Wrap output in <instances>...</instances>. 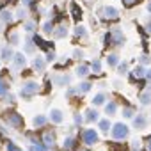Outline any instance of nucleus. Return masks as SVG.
Returning <instances> with one entry per match:
<instances>
[{
    "label": "nucleus",
    "mask_w": 151,
    "mask_h": 151,
    "mask_svg": "<svg viewBox=\"0 0 151 151\" xmlns=\"http://www.w3.org/2000/svg\"><path fill=\"white\" fill-rule=\"evenodd\" d=\"M149 124V119L146 114H135L133 116V128L135 130H144Z\"/></svg>",
    "instance_id": "obj_15"
},
{
    "label": "nucleus",
    "mask_w": 151,
    "mask_h": 151,
    "mask_svg": "<svg viewBox=\"0 0 151 151\" xmlns=\"http://www.w3.org/2000/svg\"><path fill=\"white\" fill-rule=\"evenodd\" d=\"M53 29H55L53 20H46V22H43V23H41V30H43V34H45V36H52V34H53Z\"/></svg>",
    "instance_id": "obj_27"
},
{
    "label": "nucleus",
    "mask_w": 151,
    "mask_h": 151,
    "mask_svg": "<svg viewBox=\"0 0 151 151\" xmlns=\"http://www.w3.org/2000/svg\"><path fill=\"white\" fill-rule=\"evenodd\" d=\"M45 59H46V62H55V59H57V53H55V52L50 48V50L46 52V57H45Z\"/></svg>",
    "instance_id": "obj_40"
},
{
    "label": "nucleus",
    "mask_w": 151,
    "mask_h": 151,
    "mask_svg": "<svg viewBox=\"0 0 151 151\" xmlns=\"http://www.w3.org/2000/svg\"><path fill=\"white\" fill-rule=\"evenodd\" d=\"M75 123H77V124H82V123H84V116H82V114H75Z\"/></svg>",
    "instance_id": "obj_46"
},
{
    "label": "nucleus",
    "mask_w": 151,
    "mask_h": 151,
    "mask_svg": "<svg viewBox=\"0 0 151 151\" xmlns=\"http://www.w3.org/2000/svg\"><path fill=\"white\" fill-rule=\"evenodd\" d=\"M48 123H50L48 117L43 116V114H37V116H34V119H32V124H34L36 128H43V126H46Z\"/></svg>",
    "instance_id": "obj_28"
},
{
    "label": "nucleus",
    "mask_w": 151,
    "mask_h": 151,
    "mask_svg": "<svg viewBox=\"0 0 151 151\" xmlns=\"http://www.w3.org/2000/svg\"><path fill=\"white\" fill-rule=\"evenodd\" d=\"M98 119H100V112L96 107H87L84 110V121L86 123H98Z\"/></svg>",
    "instance_id": "obj_12"
},
{
    "label": "nucleus",
    "mask_w": 151,
    "mask_h": 151,
    "mask_svg": "<svg viewBox=\"0 0 151 151\" xmlns=\"http://www.w3.org/2000/svg\"><path fill=\"white\" fill-rule=\"evenodd\" d=\"M37 29H39V23H37L34 18H27V20L23 22V30H25L27 36H34V34L37 32Z\"/></svg>",
    "instance_id": "obj_13"
},
{
    "label": "nucleus",
    "mask_w": 151,
    "mask_h": 151,
    "mask_svg": "<svg viewBox=\"0 0 151 151\" xmlns=\"http://www.w3.org/2000/svg\"><path fill=\"white\" fill-rule=\"evenodd\" d=\"M147 149H149V151H151V137H149V139H147Z\"/></svg>",
    "instance_id": "obj_51"
},
{
    "label": "nucleus",
    "mask_w": 151,
    "mask_h": 151,
    "mask_svg": "<svg viewBox=\"0 0 151 151\" xmlns=\"http://www.w3.org/2000/svg\"><path fill=\"white\" fill-rule=\"evenodd\" d=\"M41 91V84L36 82V80H25L22 89H20V96L25 98V100H32L36 94H39Z\"/></svg>",
    "instance_id": "obj_3"
},
{
    "label": "nucleus",
    "mask_w": 151,
    "mask_h": 151,
    "mask_svg": "<svg viewBox=\"0 0 151 151\" xmlns=\"http://www.w3.org/2000/svg\"><path fill=\"white\" fill-rule=\"evenodd\" d=\"M96 16H98L101 22L110 23V22H117V20L121 18V11H119L116 6L107 4V6H101V7L96 9Z\"/></svg>",
    "instance_id": "obj_1"
},
{
    "label": "nucleus",
    "mask_w": 151,
    "mask_h": 151,
    "mask_svg": "<svg viewBox=\"0 0 151 151\" xmlns=\"http://www.w3.org/2000/svg\"><path fill=\"white\" fill-rule=\"evenodd\" d=\"M71 82V77H68V75H55L53 77V84L57 86H68Z\"/></svg>",
    "instance_id": "obj_32"
},
{
    "label": "nucleus",
    "mask_w": 151,
    "mask_h": 151,
    "mask_svg": "<svg viewBox=\"0 0 151 151\" xmlns=\"http://www.w3.org/2000/svg\"><path fill=\"white\" fill-rule=\"evenodd\" d=\"M89 73H91V66H89V62H80L77 68H75V75H77L78 78H86Z\"/></svg>",
    "instance_id": "obj_18"
},
{
    "label": "nucleus",
    "mask_w": 151,
    "mask_h": 151,
    "mask_svg": "<svg viewBox=\"0 0 151 151\" xmlns=\"http://www.w3.org/2000/svg\"><path fill=\"white\" fill-rule=\"evenodd\" d=\"M27 18H30V9L25 6H20L18 9H14V20L18 22H25Z\"/></svg>",
    "instance_id": "obj_19"
},
{
    "label": "nucleus",
    "mask_w": 151,
    "mask_h": 151,
    "mask_svg": "<svg viewBox=\"0 0 151 151\" xmlns=\"http://www.w3.org/2000/svg\"><path fill=\"white\" fill-rule=\"evenodd\" d=\"M146 13L151 14V0H147V2H146Z\"/></svg>",
    "instance_id": "obj_49"
},
{
    "label": "nucleus",
    "mask_w": 151,
    "mask_h": 151,
    "mask_svg": "<svg viewBox=\"0 0 151 151\" xmlns=\"http://www.w3.org/2000/svg\"><path fill=\"white\" fill-rule=\"evenodd\" d=\"M68 34H69V27H68V23H59V25H55L52 36H53V39H66Z\"/></svg>",
    "instance_id": "obj_11"
},
{
    "label": "nucleus",
    "mask_w": 151,
    "mask_h": 151,
    "mask_svg": "<svg viewBox=\"0 0 151 151\" xmlns=\"http://www.w3.org/2000/svg\"><path fill=\"white\" fill-rule=\"evenodd\" d=\"M107 101H109V96H107V93L100 91V93H96V94L93 96V100H91V105L98 109V107H103Z\"/></svg>",
    "instance_id": "obj_17"
},
{
    "label": "nucleus",
    "mask_w": 151,
    "mask_h": 151,
    "mask_svg": "<svg viewBox=\"0 0 151 151\" xmlns=\"http://www.w3.org/2000/svg\"><path fill=\"white\" fill-rule=\"evenodd\" d=\"M89 66H91V73H94V75H101L103 64H101V60H100V59H94L93 62H89Z\"/></svg>",
    "instance_id": "obj_33"
},
{
    "label": "nucleus",
    "mask_w": 151,
    "mask_h": 151,
    "mask_svg": "<svg viewBox=\"0 0 151 151\" xmlns=\"http://www.w3.org/2000/svg\"><path fill=\"white\" fill-rule=\"evenodd\" d=\"M144 75H146V66L139 64V66H135V68L130 71V78H132V80H142Z\"/></svg>",
    "instance_id": "obj_20"
},
{
    "label": "nucleus",
    "mask_w": 151,
    "mask_h": 151,
    "mask_svg": "<svg viewBox=\"0 0 151 151\" xmlns=\"http://www.w3.org/2000/svg\"><path fill=\"white\" fill-rule=\"evenodd\" d=\"M135 114H137V112H135V107H132V105H124V107H123V117L133 119Z\"/></svg>",
    "instance_id": "obj_34"
},
{
    "label": "nucleus",
    "mask_w": 151,
    "mask_h": 151,
    "mask_svg": "<svg viewBox=\"0 0 151 151\" xmlns=\"http://www.w3.org/2000/svg\"><path fill=\"white\" fill-rule=\"evenodd\" d=\"M144 80H147L151 84V68H146V75H144Z\"/></svg>",
    "instance_id": "obj_47"
},
{
    "label": "nucleus",
    "mask_w": 151,
    "mask_h": 151,
    "mask_svg": "<svg viewBox=\"0 0 151 151\" xmlns=\"http://www.w3.org/2000/svg\"><path fill=\"white\" fill-rule=\"evenodd\" d=\"M27 64H29V59H27V55H25L23 52H16L14 57L11 59V68H13L14 71H22V69H25Z\"/></svg>",
    "instance_id": "obj_6"
},
{
    "label": "nucleus",
    "mask_w": 151,
    "mask_h": 151,
    "mask_svg": "<svg viewBox=\"0 0 151 151\" xmlns=\"http://www.w3.org/2000/svg\"><path fill=\"white\" fill-rule=\"evenodd\" d=\"M91 89H93V84H91V82H86V80H84V82H80V84L77 86L78 96H84V94H87V93H89Z\"/></svg>",
    "instance_id": "obj_30"
},
{
    "label": "nucleus",
    "mask_w": 151,
    "mask_h": 151,
    "mask_svg": "<svg viewBox=\"0 0 151 151\" xmlns=\"http://www.w3.org/2000/svg\"><path fill=\"white\" fill-rule=\"evenodd\" d=\"M14 22V11L11 7H0V23H4L6 27Z\"/></svg>",
    "instance_id": "obj_8"
},
{
    "label": "nucleus",
    "mask_w": 151,
    "mask_h": 151,
    "mask_svg": "<svg viewBox=\"0 0 151 151\" xmlns=\"http://www.w3.org/2000/svg\"><path fill=\"white\" fill-rule=\"evenodd\" d=\"M73 37H75V39H78V41H86V39L89 37V30H87V27L82 25V23H77V25H75V29H73Z\"/></svg>",
    "instance_id": "obj_10"
},
{
    "label": "nucleus",
    "mask_w": 151,
    "mask_h": 151,
    "mask_svg": "<svg viewBox=\"0 0 151 151\" xmlns=\"http://www.w3.org/2000/svg\"><path fill=\"white\" fill-rule=\"evenodd\" d=\"M144 30H146V32L151 36V20H147V22H146V25H144Z\"/></svg>",
    "instance_id": "obj_48"
},
{
    "label": "nucleus",
    "mask_w": 151,
    "mask_h": 151,
    "mask_svg": "<svg viewBox=\"0 0 151 151\" xmlns=\"http://www.w3.org/2000/svg\"><path fill=\"white\" fill-rule=\"evenodd\" d=\"M110 135H112L114 140H124V139H128V135H130V128H128V124L123 123V121L114 123L112 128H110Z\"/></svg>",
    "instance_id": "obj_4"
},
{
    "label": "nucleus",
    "mask_w": 151,
    "mask_h": 151,
    "mask_svg": "<svg viewBox=\"0 0 151 151\" xmlns=\"http://www.w3.org/2000/svg\"><path fill=\"white\" fill-rule=\"evenodd\" d=\"M14 100H16V96H14V94H9V93H7V101L14 103Z\"/></svg>",
    "instance_id": "obj_50"
},
{
    "label": "nucleus",
    "mask_w": 151,
    "mask_h": 151,
    "mask_svg": "<svg viewBox=\"0 0 151 151\" xmlns=\"http://www.w3.org/2000/svg\"><path fill=\"white\" fill-rule=\"evenodd\" d=\"M64 147L66 149H75V147H77V140H75V137H66L64 139Z\"/></svg>",
    "instance_id": "obj_38"
},
{
    "label": "nucleus",
    "mask_w": 151,
    "mask_h": 151,
    "mask_svg": "<svg viewBox=\"0 0 151 151\" xmlns=\"http://www.w3.org/2000/svg\"><path fill=\"white\" fill-rule=\"evenodd\" d=\"M14 53H16L14 46H11V45H2V46H0V60H2V62H11Z\"/></svg>",
    "instance_id": "obj_9"
},
{
    "label": "nucleus",
    "mask_w": 151,
    "mask_h": 151,
    "mask_svg": "<svg viewBox=\"0 0 151 151\" xmlns=\"http://www.w3.org/2000/svg\"><path fill=\"white\" fill-rule=\"evenodd\" d=\"M112 128V123H110V117H103V119H98V130L101 133H109Z\"/></svg>",
    "instance_id": "obj_25"
},
{
    "label": "nucleus",
    "mask_w": 151,
    "mask_h": 151,
    "mask_svg": "<svg viewBox=\"0 0 151 151\" xmlns=\"http://www.w3.org/2000/svg\"><path fill=\"white\" fill-rule=\"evenodd\" d=\"M69 14H71L73 18H77V20H78V18L84 14V11H82V7H80L77 2H71V4H69Z\"/></svg>",
    "instance_id": "obj_29"
},
{
    "label": "nucleus",
    "mask_w": 151,
    "mask_h": 151,
    "mask_svg": "<svg viewBox=\"0 0 151 151\" xmlns=\"http://www.w3.org/2000/svg\"><path fill=\"white\" fill-rule=\"evenodd\" d=\"M7 41H9L11 46H18L20 41H22L20 32H18V30H9V32H7Z\"/></svg>",
    "instance_id": "obj_24"
},
{
    "label": "nucleus",
    "mask_w": 151,
    "mask_h": 151,
    "mask_svg": "<svg viewBox=\"0 0 151 151\" xmlns=\"http://www.w3.org/2000/svg\"><path fill=\"white\" fill-rule=\"evenodd\" d=\"M139 101H140V105H144V107L151 105V91H149V89H147V91H142V93L139 94Z\"/></svg>",
    "instance_id": "obj_31"
},
{
    "label": "nucleus",
    "mask_w": 151,
    "mask_h": 151,
    "mask_svg": "<svg viewBox=\"0 0 151 151\" xmlns=\"http://www.w3.org/2000/svg\"><path fill=\"white\" fill-rule=\"evenodd\" d=\"M36 48H37V45H36L34 37H32V36H27V39H25V43H23V53H25V55L34 53Z\"/></svg>",
    "instance_id": "obj_21"
},
{
    "label": "nucleus",
    "mask_w": 151,
    "mask_h": 151,
    "mask_svg": "<svg viewBox=\"0 0 151 151\" xmlns=\"http://www.w3.org/2000/svg\"><path fill=\"white\" fill-rule=\"evenodd\" d=\"M7 93H9V84L4 78H0V98L7 96Z\"/></svg>",
    "instance_id": "obj_36"
},
{
    "label": "nucleus",
    "mask_w": 151,
    "mask_h": 151,
    "mask_svg": "<svg viewBox=\"0 0 151 151\" xmlns=\"http://www.w3.org/2000/svg\"><path fill=\"white\" fill-rule=\"evenodd\" d=\"M103 107H105V116H109V117H112V116H116V114L119 112V105H117V101H114V100L107 101Z\"/></svg>",
    "instance_id": "obj_23"
},
{
    "label": "nucleus",
    "mask_w": 151,
    "mask_h": 151,
    "mask_svg": "<svg viewBox=\"0 0 151 151\" xmlns=\"http://www.w3.org/2000/svg\"><path fill=\"white\" fill-rule=\"evenodd\" d=\"M36 4V0H22V6H25V7H32Z\"/></svg>",
    "instance_id": "obj_45"
},
{
    "label": "nucleus",
    "mask_w": 151,
    "mask_h": 151,
    "mask_svg": "<svg viewBox=\"0 0 151 151\" xmlns=\"http://www.w3.org/2000/svg\"><path fill=\"white\" fill-rule=\"evenodd\" d=\"M80 139H82V142H84L87 147H91V146L98 144L100 135H98V132H96L94 128H84V130L80 132Z\"/></svg>",
    "instance_id": "obj_5"
},
{
    "label": "nucleus",
    "mask_w": 151,
    "mask_h": 151,
    "mask_svg": "<svg viewBox=\"0 0 151 151\" xmlns=\"http://www.w3.org/2000/svg\"><path fill=\"white\" fill-rule=\"evenodd\" d=\"M48 121L52 124H62L64 123V112L60 109H52L48 114Z\"/></svg>",
    "instance_id": "obj_14"
},
{
    "label": "nucleus",
    "mask_w": 151,
    "mask_h": 151,
    "mask_svg": "<svg viewBox=\"0 0 151 151\" xmlns=\"http://www.w3.org/2000/svg\"><path fill=\"white\" fill-rule=\"evenodd\" d=\"M29 151H48V146H45L43 142L41 144L39 142H34V144L29 146Z\"/></svg>",
    "instance_id": "obj_37"
},
{
    "label": "nucleus",
    "mask_w": 151,
    "mask_h": 151,
    "mask_svg": "<svg viewBox=\"0 0 151 151\" xmlns=\"http://www.w3.org/2000/svg\"><path fill=\"white\" fill-rule=\"evenodd\" d=\"M75 96H78L77 87H68V91H66V98H68V100H71V98H75Z\"/></svg>",
    "instance_id": "obj_39"
},
{
    "label": "nucleus",
    "mask_w": 151,
    "mask_h": 151,
    "mask_svg": "<svg viewBox=\"0 0 151 151\" xmlns=\"http://www.w3.org/2000/svg\"><path fill=\"white\" fill-rule=\"evenodd\" d=\"M46 59L43 57V55H36L34 59H32V68H34V71L36 73H43L45 69H46Z\"/></svg>",
    "instance_id": "obj_16"
},
{
    "label": "nucleus",
    "mask_w": 151,
    "mask_h": 151,
    "mask_svg": "<svg viewBox=\"0 0 151 151\" xmlns=\"http://www.w3.org/2000/svg\"><path fill=\"white\" fill-rule=\"evenodd\" d=\"M6 123L11 128H22L23 126V117L18 112H9V114H6Z\"/></svg>",
    "instance_id": "obj_7"
},
{
    "label": "nucleus",
    "mask_w": 151,
    "mask_h": 151,
    "mask_svg": "<svg viewBox=\"0 0 151 151\" xmlns=\"http://www.w3.org/2000/svg\"><path fill=\"white\" fill-rule=\"evenodd\" d=\"M139 60H140V64H142V66H147V64L151 62V55H147V53H142V55L139 57Z\"/></svg>",
    "instance_id": "obj_41"
},
{
    "label": "nucleus",
    "mask_w": 151,
    "mask_h": 151,
    "mask_svg": "<svg viewBox=\"0 0 151 151\" xmlns=\"http://www.w3.org/2000/svg\"><path fill=\"white\" fill-rule=\"evenodd\" d=\"M4 27H6L4 23H0V32H2V29H4Z\"/></svg>",
    "instance_id": "obj_52"
},
{
    "label": "nucleus",
    "mask_w": 151,
    "mask_h": 151,
    "mask_svg": "<svg viewBox=\"0 0 151 151\" xmlns=\"http://www.w3.org/2000/svg\"><path fill=\"white\" fill-rule=\"evenodd\" d=\"M41 142H43L45 146H48V147H50V146L55 142V133H53V130H46V132H43Z\"/></svg>",
    "instance_id": "obj_26"
},
{
    "label": "nucleus",
    "mask_w": 151,
    "mask_h": 151,
    "mask_svg": "<svg viewBox=\"0 0 151 151\" xmlns=\"http://www.w3.org/2000/svg\"><path fill=\"white\" fill-rule=\"evenodd\" d=\"M121 2H123V6H124V7H133V6L139 2V0H121Z\"/></svg>",
    "instance_id": "obj_43"
},
{
    "label": "nucleus",
    "mask_w": 151,
    "mask_h": 151,
    "mask_svg": "<svg viewBox=\"0 0 151 151\" xmlns=\"http://www.w3.org/2000/svg\"><path fill=\"white\" fill-rule=\"evenodd\" d=\"M116 69H117V75H121V77H123V75H128V73H130V66H128V62H123V60L117 64Z\"/></svg>",
    "instance_id": "obj_35"
},
{
    "label": "nucleus",
    "mask_w": 151,
    "mask_h": 151,
    "mask_svg": "<svg viewBox=\"0 0 151 151\" xmlns=\"http://www.w3.org/2000/svg\"><path fill=\"white\" fill-rule=\"evenodd\" d=\"M73 59H84V52L80 50V48H75V52H73Z\"/></svg>",
    "instance_id": "obj_42"
},
{
    "label": "nucleus",
    "mask_w": 151,
    "mask_h": 151,
    "mask_svg": "<svg viewBox=\"0 0 151 151\" xmlns=\"http://www.w3.org/2000/svg\"><path fill=\"white\" fill-rule=\"evenodd\" d=\"M7 151H23V149H20L16 144H13V142H9L7 144Z\"/></svg>",
    "instance_id": "obj_44"
},
{
    "label": "nucleus",
    "mask_w": 151,
    "mask_h": 151,
    "mask_svg": "<svg viewBox=\"0 0 151 151\" xmlns=\"http://www.w3.org/2000/svg\"><path fill=\"white\" fill-rule=\"evenodd\" d=\"M105 45H109V46H116V48H119V46H123L124 45V41H126V37H124V32L119 29V27H110L107 32H105Z\"/></svg>",
    "instance_id": "obj_2"
},
{
    "label": "nucleus",
    "mask_w": 151,
    "mask_h": 151,
    "mask_svg": "<svg viewBox=\"0 0 151 151\" xmlns=\"http://www.w3.org/2000/svg\"><path fill=\"white\" fill-rule=\"evenodd\" d=\"M105 62H107V66H109V68L116 69V68H117V64L121 62V59H119V53H117V52H110V53H107V59H105Z\"/></svg>",
    "instance_id": "obj_22"
}]
</instances>
